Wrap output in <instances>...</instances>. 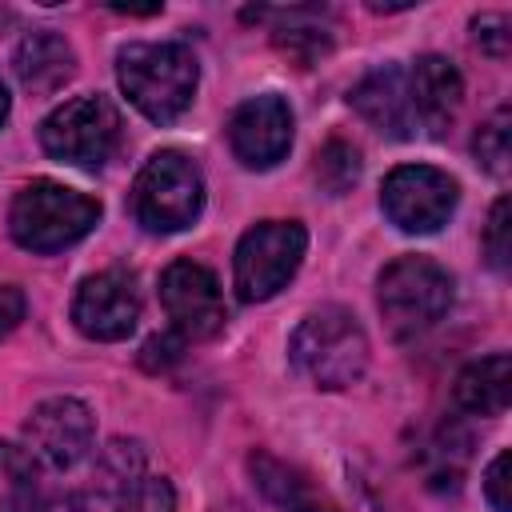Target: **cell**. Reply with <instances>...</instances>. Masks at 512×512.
Wrapping results in <instances>:
<instances>
[{"mask_svg":"<svg viewBox=\"0 0 512 512\" xmlns=\"http://www.w3.org/2000/svg\"><path fill=\"white\" fill-rule=\"evenodd\" d=\"M116 80L136 112L152 124H172L196 96V56L180 40H136L116 52Z\"/></svg>","mask_w":512,"mask_h":512,"instance_id":"obj_1","label":"cell"},{"mask_svg":"<svg viewBox=\"0 0 512 512\" xmlns=\"http://www.w3.org/2000/svg\"><path fill=\"white\" fill-rule=\"evenodd\" d=\"M288 360L316 388H348L368 368V336L348 308L324 304L296 324Z\"/></svg>","mask_w":512,"mask_h":512,"instance_id":"obj_2","label":"cell"},{"mask_svg":"<svg viewBox=\"0 0 512 512\" xmlns=\"http://www.w3.org/2000/svg\"><path fill=\"white\" fill-rule=\"evenodd\" d=\"M100 220V200L68 188L60 180H32L16 192L12 212H8V228L12 240L28 252H60L76 240H84Z\"/></svg>","mask_w":512,"mask_h":512,"instance_id":"obj_3","label":"cell"},{"mask_svg":"<svg viewBox=\"0 0 512 512\" xmlns=\"http://www.w3.org/2000/svg\"><path fill=\"white\" fill-rule=\"evenodd\" d=\"M452 296H456V284L448 268H440L432 256H396L376 284L384 324L396 340H412L436 328L448 316Z\"/></svg>","mask_w":512,"mask_h":512,"instance_id":"obj_4","label":"cell"},{"mask_svg":"<svg viewBox=\"0 0 512 512\" xmlns=\"http://www.w3.org/2000/svg\"><path fill=\"white\" fill-rule=\"evenodd\" d=\"M204 212V176L192 156L160 148L144 160L132 184V216L148 232H184Z\"/></svg>","mask_w":512,"mask_h":512,"instance_id":"obj_5","label":"cell"},{"mask_svg":"<svg viewBox=\"0 0 512 512\" xmlns=\"http://www.w3.org/2000/svg\"><path fill=\"white\" fill-rule=\"evenodd\" d=\"M124 140L120 108L108 96H76L40 120V148L72 168H104Z\"/></svg>","mask_w":512,"mask_h":512,"instance_id":"obj_6","label":"cell"},{"mask_svg":"<svg viewBox=\"0 0 512 512\" xmlns=\"http://www.w3.org/2000/svg\"><path fill=\"white\" fill-rule=\"evenodd\" d=\"M308 232L296 220H260L252 224L232 256V284L244 304L272 300L300 268Z\"/></svg>","mask_w":512,"mask_h":512,"instance_id":"obj_7","label":"cell"},{"mask_svg":"<svg viewBox=\"0 0 512 512\" xmlns=\"http://www.w3.org/2000/svg\"><path fill=\"white\" fill-rule=\"evenodd\" d=\"M456 200H460L456 180L432 164H400L388 172V180L380 188L384 216L400 232H412V236L444 228L448 216L456 212Z\"/></svg>","mask_w":512,"mask_h":512,"instance_id":"obj_8","label":"cell"},{"mask_svg":"<svg viewBox=\"0 0 512 512\" xmlns=\"http://www.w3.org/2000/svg\"><path fill=\"white\" fill-rule=\"evenodd\" d=\"M160 304L168 312L172 336L184 340V344L212 340L228 320V304H224L220 280L212 276V268H204L196 260H172L164 268Z\"/></svg>","mask_w":512,"mask_h":512,"instance_id":"obj_9","label":"cell"},{"mask_svg":"<svg viewBox=\"0 0 512 512\" xmlns=\"http://www.w3.org/2000/svg\"><path fill=\"white\" fill-rule=\"evenodd\" d=\"M92 436H96L92 408L76 396H48L24 420V444H28L24 452L56 472L76 468L88 456Z\"/></svg>","mask_w":512,"mask_h":512,"instance_id":"obj_10","label":"cell"},{"mask_svg":"<svg viewBox=\"0 0 512 512\" xmlns=\"http://www.w3.org/2000/svg\"><path fill=\"white\" fill-rule=\"evenodd\" d=\"M140 320V292L132 272L124 268H104L96 276H84L76 296H72V324L88 340H124L132 336Z\"/></svg>","mask_w":512,"mask_h":512,"instance_id":"obj_11","label":"cell"},{"mask_svg":"<svg viewBox=\"0 0 512 512\" xmlns=\"http://www.w3.org/2000/svg\"><path fill=\"white\" fill-rule=\"evenodd\" d=\"M228 144H232V156L244 168H256V172L276 168L292 148V108H288V100L276 96V92L248 96L228 120Z\"/></svg>","mask_w":512,"mask_h":512,"instance_id":"obj_12","label":"cell"},{"mask_svg":"<svg viewBox=\"0 0 512 512\" xmlns=\"http://www.w3.org/2000/svg\"><path fill=\"white\" fill-rule=\"evenodd\" d=\"M460 96H464V80H460L456 64L436 52L420 56L408 68V100H412L416 136L440 140L460 112Z\"/></svg>","mask_w":512,"mask_h":512,"instance_id":"obj_13","label":"cell"},{"mask_svg":"<svg viewBox=\"0 0 512 512\" xmlns=\"http://www.w3.org/2000/svg\"><path fill=\"white\" fill-rule=\"evenodd\" d=\"M352 108L384 136L392 140H412L416 120H412V100H408V68L404 64H380L372 68L356 88H352Z\"/></svg>","mask_w":512,"mask_h":512,"instance_id":"obj_14","label":"cell"},{"mask_svg":"<svg viewBox=\"0 0 512 512\" xmlns=\"http://www.w3.org/2000/svg\"><path fill=\"white\" fill-rule=\"evenodd\" d=\"M252 484L280 508V512H340L336 500L296 464L272 456V452H252L248 456Z\"/></svg>","mask_w":512,"mask_h":512,"instance_id":"obj_15","label":"cell"},{"mask_svg":"<svg viewBox=\"0 0 512 512\" xmlns=\"http://www.w3.org/2000/svg\"><path fill=\"white\" fill-rule=\"evenodd\" d=\"M12 68H16V80L24 84V92L32 96H52L60 92L72 72H76V52L72 44L52 32V28H40V32H28L12 56Z\"/></svg>","mask_w":512,"mask_h":512,"instance_id":"obj_16","label":"cell"},{"mask_svg":"<svg viewBox=\"0 0 512 512\" xmlns=\"http://www.w3.org/2000/svg\"><path fill=\"white\" fill-rule=\"evenodd\" d=\"M508 384H512V360H508V352H492V356L472 360L456 376L452 400L460 412L492 420V416H504V408H508Z\"/></svg>","mask_w":512,"mask_h":512,"instance_id":"obj_17","label":"cell"},{"mask_svg":"<svg viewBox=\"0 0 512 512\" xmlns=\"http://www.w3.org/2000/svg\"><path fill=\"white\" fill-rule=\"evenodd\" d=\"M260 16H272L276 28H272V40L284 56L300 60L304 68L316 64L328 48H332V28L324 24V12L320 8H288V12H260Z\"/></svg>","mask_w":512,"mask_h":512,"instance_id":"obj_18","label":"cell"},{"mask_svg":"<svg viewBox=\"0 0 512 512\" xmlns=\"http://www.w3.org/2000/svg\"><path fill=\"white\" fill-rule=\"evenodd\" d=\"M32 500H36L32 456L0 440V512H32Z\"/></svg>","mask_w":512,"mask_h":512,"instance_id":"obj_19","label":"cell"},{"mask_svg":"<svg viewBox=\"0 0 512 512\" xmlns=\"http://www.w3.org/2000/svg\"><path fill=\"white\" fill-rule=\"evenodd\" d=\"M472 152H476V160H480V168L488 176H496V180L508 176V168H512V116H508V108H496L476 128Z\"/></svg>","mask_w":512,"mask_h":512,"instance_id":"obj_20","label":"cell"},{"mask_svg":"<svg viewBox=\"0 0 512 512\" xmlns=\"http://www.w3.org/2000/svg\"><path fill=\"white\" fill-rule=\"evenodd\" d=\"M316 180L332 196H344L360 180V152L352 144H344V140H328L324 152L316 156Z\"/></svg>","mask_w":512,"mask_h":512,"instance_id":"obj_21","label":"cell"},{"mask_svg":"<svg viewBox=\"0 0 512 512\" xmlns=\"http://www.w3.org/2000/svg\"><path fill=\"white\" fill-rule=\"evenodd\" d=\"M96 476L104 488H116V496L144 476V452L140 444H124V440H112L104 452H100V464H96Z\"/></svg>","mask_w":512,"mask_h":512,"instance_id":"obj_22","label":"cell"},{"mask_svg":"<svg viewBox=\"0 0 512 512\" xmlns=\"http://www.w3.org/2000/svg\"><path fill=\"white\" fill-rule=\"evenodd\" d=\"M116 512H176V492L164 476H140L116 496Z\"/></svg>","mask_w":512,"mask_h":512,"instance_id":"obj_23","label":"cell"},{"mask_svg":"<svg viewBox=\"0 0 512 512\" xmlns=\"http://www.w3.org/2000/svg\"><path fill=\"white\" fill-rule=\"evenodd\" d=\"M508 196H500L492 204V216L484 224V256L496 272H508V260H512V240H508Z\"/></svg>","mask_w":512,"mask_h":512,"instance_id":"obj_24","label":"cell"},{"mask_svg":"<svg viewBox=\"0 0 512 512\" xmlns=\"http://www.w3.org/2000/svg\"><path fill=\"white\" fill-rule=\"evenodd\" d=\"M508 464H512L508 452H496L488 472H484V500H488L492 512H512V504H508Z\"/></svg>","mask_w":512,"mask_h":512,"instance_id":"obj_25","label":"cell"},{"mask_svg":"<svg viewBox=\"0 0 512 512\" xmlns=\"http://www.w3.org/2000/svg\"><path fill=\"white\" fill-rule=\"evenodd\" d=\"M472 28H476V44L484 52H492V56H504L508 52V16L484 12V16L472 20Z\"/></svg>","mask_w":512,"mask_h":512,"instance_id":"obj_26","label":"cell"},{"mask_svg":"<svg viewBox=\"0 0 512 512\" xmlns=\"http://www.w3.org/2000/svg\"><path fill=\"white\" fill-rule=\"evenodd\" d=\"M24 312H28L24 292H20L16 284H0V340L24 320Z\"/></svg>","mask_w":512,"mask_h":512,"instance_id":"obj_27","label":"cell"},{"mask_svg":"<svg viewBox=\"0 0 512 512\" xmlns=\"http://www.w3.org/2000/svg\"><path fill=\"white\" fill-rule=\"evenodd\" d=\"M40 512H88V504H84L80 496H56V500H48Z\"/></svg>","mask_w":512,"mask_h":512,"instance_id":"obj_28","label":"cell"},{"mask_svg":"<svg viewBox=\"0 0 512 512\" xmlns=\"http://www.w3.org/2000/svg\"><path fill=\"white\" fill-rule=\"evenodd\" d=\"M8 112H12V96H8V88H4V80H0V128H4Z\"/></svg>","mask_w":512,"mask_h":512,"instance_id":"obj_29","label":"cell"}]
</instances>
